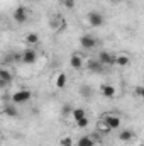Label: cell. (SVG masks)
<instances>
[{
    "label": "cell",
    "mask_w": 144,
    "mask_h": 146,
    "mask_svg": "<svg viewBox=\"0 0 144 146\" xmlns=\"http://www.w3.org/2000/svg\"><path fill=\"white\" fill-rule=\"evenodd\" d=\"M129 63H131V58H129L127 54H119V56H117L115 65H119V66H127Z\"/></svg>",
    "instance_id": "15"
},
{
    "label": "cell",
    "mask_w": 144,
    "mask_h": 146,
    "mask_svg": "<svg viewBox=\"0 0 144 146\" xmlns=\"http://www.w3.org/2000/svg\"><path fill=\"white\" fill-rule=\"evenodd\" d=\"M68 114H73V109L70 106H63V115H68Z\"/></svg>",
    "instance_id": "23"
},
{
    "label": "cell",
    "mask_w": 144,
    "mask_h": 146,
    "mask_svg": "<svg viewBox=\"0 0 144 146\" xmlns=\"http://www.w3.org/2000/svg\"><path fill=\"white\" fill-rule=\"evenodd\" d=\"M63 5L66 9H73L75 7V0H63Z\"/></svg>",
    "instance_id": "22"
},
{
    "label": "cell",
    "mask_w": 144,
    "mask_h": 146,
    "mask_svg": "<svg viewBox=\"0 0 144 146\" xmlns=\"http://www.w3.org/2000/svg\"><path fill=\"white\" fill-rule=\"evenodd\" d=\"M12 80H14L12 73L7 72V70H0V87H7Z\"/></svg>",
    "instance_id": "11"
},
{
    "label": "cell",
    "mask_w": 144,
    "mask_h": 146,
    "mask_svg": "<svg viewBox=\"0 0 144 146\" xmlns=\"http://www.w3.org/2000/svg\"><path fill=\"white\" fill-rule=\"evenodd\" d=\"M87 68L90 70V72H93V73H102L104 72V65L100 63V60L97 58V60H88V63H87Z\"/></svg>",
    "instance_id": "8"
},
{
    "label": "cell",
    "mask_w": 144,
    "mask_h": 146,
    "mask_svg": "<svg viewBox=\"0 0 144 146\" xmlns=\"http://www.w3.org/2000/svg\"><path fill=\"white\" fill-rule=\"evenodd\" d=\"M73 119H75V122H76V121H80V119H83V117H87V114H85V110L83 109H80V107H78V109H73Z\"/></svg>",
    "instance_id": "19"
},
{
    "label": "cell",
    "mask_w": 144,
    "mask_h": 146,
    "mask_svg": "<svg viewBox=\"0 0 144 146\" xmlns=\"http://www.w3.org/2000/svg\"><path fill=\"white\" fill-rule=\"evenodd\" d=\"M98 60H100V63H102L104 66H112V65H115L117 56H115V54H112V53H108V51H100Z\"/></svg>",
    "instance_id": "5"
},
{
    "label": "cell",
    "mask_w": 144,
    "mask_h": 146,
    "mask_svg": "<svg viewBox=\"0 0 144 146\" xmlns=\"http://www.w3.org/2000/svg\"><path fill=\"white\" fill-rule=\"evenodd\" d=\"M76 146H95V143H93V138H90V136H83V138L78 139V145Z\"/></svg>",
    "instance_id": "16"
},
{
    "label": "cell",
    "mask_w": 144,
    "mask_h": 146,
    "mask_svg": "<svg viewBox=\"0 0 144 146\" xmlns=\"http://www.w3.org/2000/svg\"><path fill=\"white\" fill-rule=\"evenodd\" d=\"M66 82H68L66 73H59V75L56 76V87H58V88H65V87H66Z\"/></svg>",
    "instance_id": "14"
},
{
    "label": "cell",
    "mask_w": 144,
    "mask_h": 146,
    "mask_svg": "<svg viewBox=\"0 0 144 146\" xmlns=\"http://www.w3.org/2000/svg\"><path fill=\"white\" fill-rule=\"evenodd\" d=\"M97 37L95 36H90V34H85V36L80 37V46L83 48V49H93L95 46H97Z\"/></svg>",
    "instance_id": "4"
},
{
    "label": "cell",
    "mask_w": 144,
    "mask_h": 146,
    "mask_svg": "<svg viewBox=\"0 0 144 146\" xmlns=\"http://www.w3.org/2000/svg\"><path fill=\"white\" fill-rule=\"evenodd\" d=\"M76 126H78V127H87V126H88V119H87V117H83V119L76 121Z\"/></svg>",
    "instance_id": "21"
},
{
    "label": "cell",
    "mask_w": 144,
    "mask_h": 146,
    "mask_svg": "<svg viewBox=\"0 0 144 146\" xmlns=\"http://www.w3.org/2000/svg\"><path fill=\"white\" fill-rule=\"evenodd\" d=\"M3 114H5V115H9V117H15V115H17V109L14 107V104L5 106V107H3Z\"/></svg>",
    "instance_id": "18"
},
{
    "label": "cell",
    "mask_w": 144,
    "mask_h": 146,
    "mask_svg": "<svg viewBox=\"0 0 144 146\" xmlns=\"http://www.w3.org/2000/svg\"><path fill=\"white\" fill-rule=\"evenodd\" d=\"M134 131L132 129H122L120 133H119V139L120 141H124V143H129V141H132L134 139Z\"/></svg>",
    "instance_id": "10"
},
{
    "label": "cell",
    "mask_w": 144,
    "mask_h": 146,
    "mask_svg": "<svg viewBox=\"0 0 144 146\" xmlns=\"http://www.w3.org/2000/svg\"><path fill=\"white\" fill-rule=\"evenodd\" d=\"M87 19H88V24H90L92 27H102L104 22H105L104 15H102L100 12H95V10L88 12V14H87Z\"/></svg>",
    "instance_id": "2"
},
{
    "label": "cell",
    "mask_w": 144,
    "mask_h": 146,
    "mask_svg": "<svg viewBox=\"0 0 144 146\" xmlns=\"http://www.w3.org/2000/svg\"><path fill=\"white\" fill-rule=\"evenodd\" d=\"M27 19H29V9L26 5H19L14 10V21L17 24H24V22H27Z\"/></svg>",
    "instance_id": "1"
},
{
    "label": "cell",
    "mask_w": 144,
    "mask_h": 146,
    "mask_svg": "<svg viewBox=\"0 0 144 146\" xmlns=\"http://www.w3.org/2000/svg\"><path fill=\"white\" fill-rule=\"evenodd\" d=\"M104 122L107 124L110 129H119V127H120V119H119L117 115H114V114H105Z\"/></svg>",
    "instance_id": "7"
},
{
    "label": "cell",
    "mask_w": 144,
    "mask_h": 146,
    "mask_svg": "<svg viewBox=\"0 0 144 146\" xmlns=\"http://www.w3.org/2000/svg\"><path fill=\"white\" fill-rule=\"evenodd\" d=\"M36 60H37V53L32 49V48L24 49V53H22V61H24V63L32 65V63H36Z\"/></svg>",
    "instance_id": "6"
},
{
    "label": "cell",
    "mask_w": 144,
    "mask_h": 146,
    "mask_svg": "<svg viewBox=\"0 0 144 146\" xmlns=\"http://www.w3.org/2000/svg\"><path fill=\"white\" fill-rule=\"evenodd\" d=\"M31 97H32V94L29 90H19L12 95V104H26L31 100Z\"/></svg>",
    "instance_id": "3"
},
{
    "label": "cell",
    "mask_w": 144,
    "mask_h": 146,
    "mask_svg": "<svg viewBox=\"0 0 144 146\" xmlns=\"http://www.w3.org/2000/svg\"><path fill=\"white\" fill-rule=\"evenodd\" d=\"M59 145L61 146H73V139L70 138V136H65V138H61Z\"/></svg>",
    "instance_id": "20"
},
{
    "label": "cell",
    "mask_w": 144,
    "mask_h": 146,
    "mask_svg": "<svg viewBox=\"0 0 144 146\" xmlns=\"http://www.w3.org/2000/svg\"><path fill=\"white\" fill-rule=\"evenodd\" d=\"M92 94H93L92 87H88V85H81V87H80V95H81V97L88 99V97H92Z\"/></svg>",
    "instance_id": "17"
},
{
    "label": "cell",
    "mask_w": 144,
    "mask_h": 146,
    "mask_svg": "<svg viewBox=\"0 0 144 146\" xmlns=\"http://www.w3.org/2000/svg\"><path fill=\"white\" fill-rule=\"evenodd\" d=\"M100 94L105 99H114L115 97V87L108 85V83H104V85H100Z\"/></svg>",
    "instance_id": "9"
},
{
    "label": "cell",
    "mask_w": 144,
    "mask_h": 146,
    "mask_svg": "<svg viewBox=\"0 0 144 146\" xmlns=\"http://www.w3.org/2000/svg\"><path fill=\"white\" fill-rule=\"evenodd\" d=\"M70 65H71L73 70H81L83 68V60H81V56H78V54H71V58H70Z\"/></svg>",
    "instance_id": "12"
},
{
    "label": "cell",
    "mask_w": 144,
    "mask_h": 146,
    "mask_svg": "<svg viewBox=\"0 0 144 146\" xmlns=\"http://www.w3.org/2000/svg\"><path fill=\"white\" fill-rule=\"evenodd\" d=\"M27 2H34V0H27Z\"/></svg>",
    "instance_id": "24"
},
{
    "label": "cell",
    "mask_w": 144,
    "mask_h": 146,
    "mask_svg": "<svg viewBox=\"0 0 144 146\" xmlns=\"http://www.w3.org/2000/svg\"><path fill=\"white\" fill-rule=\"evenodd\" d=\"M39 36H37L36 33H29L27 36H26V44L27 46H36V44H39Z\"/></svg>",
    "instance_id": "13"
}]
</instances>
